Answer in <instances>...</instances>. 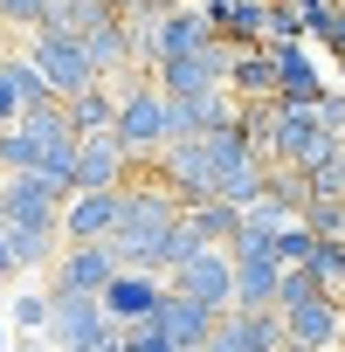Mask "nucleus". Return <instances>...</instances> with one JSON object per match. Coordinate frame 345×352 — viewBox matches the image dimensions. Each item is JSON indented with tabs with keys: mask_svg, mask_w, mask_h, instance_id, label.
I'll return each instance as SVG.
<instances>
[{
	"mask_svg": "<svg viewBox=\"0 0 345 352\" xmlns=\"http://www.w3.org/2000/svg\"><path fill=\"white\" fill-rule=\"evenodd\" d=\"M69 187H56L49 173H8L0 180V221L8 228H63Z\"/></svg>",
	"mask_w": 345,
	"mask_h": 352,
	"instance_id": "obj_1",
	"label": "nucleus"
},
{
	"mask_svg": "<svg viewBox=\"0 0 345 352\" xmlns=\"http://www.w3.org/2000/svg\"><path fill=\"white\" fill-rule=\"evenodd\" d=\"M228 76H235V49L228 42H208L201 56H172V63H159V90L166 97H201V90H228Z\"/></svg>",
	"mask_w": 345,
	"mask_h": 352,
	"instance_id": "obj_2",
	"label": "nucleus"
},
{
	"mask_svg": "<svg viewBox=\"0 0 345 352\" xmlns=\"http://www.w3.org/2000/svg\"><path fill=\"white\" fill-rule=\"evenodd\" d=\"M180 297H194V304H208V311H235V249H201L187 270H172L166 276Z\"/></svg>",
	"mask_w": 345,
	"mask_h": 352,
	"instance_id": "obj_3",
	"label": "nucleus"
},
{
	"mask_svg": "<svg viewBox=\"0 0 345 352\" xmlns=\"http://www.w3.org/2000/svg\"><path fill=\"white\" fill-rule=\"evenodd\" d=\"M104 331H111V311H104V297L56 290V311H49V345H56V352H90Z\"/></svg>",
	"mask_w": 345,
	"mask_h": 352,
	"instance_id": "obj_4",
	"label": "nucleus"
},
{
	"mask_svg": "<svg viewBox=\"0 0 345 352\" xmlns=\"http://www.w3.org/2000/svg\"><path fill=\"white\" fill-rule=\"evenodd\" d=\"M28 56L42 63V76H49V90H56L63 104L104 83V69L90 63V49H83V42H49V35H35V49H28Z\"/></svg>",
	"mask_w": 345,
	"mask_h": 352,
	"instance_id": "obj_5",
	"label": "nucleus"
},
{
	"mask_svg": "<svg viewBox=\"0 0 345 352\" xmlns=\"http://www.w3.org/2000/svg\"><path fill=\"white\" fill-rule=\"evenodd\" d=\"M118 276H124V263H118V249H111V242H69V249L56 256V290L104 297Z\"/></svg>",
	"mask_w": 345,
	"mask_h": 352,
	"instance_id": "obj_6",
	"label": "nucleus"
},
{
	"mask_svg": "<svg viewBox=\"0 0 345 352\" xmlns=\"http://www.w3.org/2000/svg\"><path fill=\"white\" fill-rule=\"evenodd\" d=\"M208 42H221V35H214V21L194 8V0H180V8H172V14L152 28V49H145V63L159 69V63H172V56H201Z\"/></svg>",
	"mask_w": 345,
	"mask_h": 352,
	"instance_id": "obj_7",
	"label": "nucleus"
},
{
	"mask_svg": "<svg viewBox=\"0 0 345 352\" xmlns=\"http://www.w3.org/2000/svg\"><path fill=\"white\" fill-rule=\"evenodd\" d=\"M124 221V187L111 194H69L63 201V242H111Z\"/></svg>",
	"mask_w": 345,
	"mask_h": 352,
	"instance_id": "obj_8",
	"label": "nucleus"
},
{
	"mask_svg": "<svg viewBox=\"0 0 345 352\" xmlns=\"http://www.w3.org/2000/svg\"><path fill=\"white\" fill-rule=\"evenodd\" d=\"M131 166H138V159L118 145V131L83 138V145H76V194H111V187H124Z\"/></svg>",
	"mask_w": 345,
	"mask_h": 352,
	"instance_id": "obj_9",
	"label": "nucleus"
},
{
	"mask_svg": "<svg viewBox=\"0 0 345 352\" xmlns=\"http://www.w3.org/2000/svg\"><path fill=\"white\" fill-rule=\"evenodd\" d=\"M166 276L159 270H124L111 290H104V311H111V324H145V318H159V304H166Z\"/></svg>",
	"mask_w": 345,
	"mask_h": 352,
	"instance_id": "obj_10",
	"label": "nucleus"
},
{
	"mask_svg": "<svg viewBox=\"0 0 345 352\" xmlns=\"http://www.w3.org/2000/svg\"><path fill=\"white\" fill-rule=\"evenodd\" d=\"M242 124V97L235 90H201V97H172V138H208Z\"/></svg>",
	"mask_w": 345,
	"mask_h": 352,
	"instance_id": "obj_11",
	"label": "nucleus"
},
{
	"mask_svg": "<svg viewBox=\"0 0 345 352\" xmlns=\"http://www.w3.org/2000/svg\"><path fill=\"white\" fill-rule=\"evenodd\" d=\"M283 276L290 270L276 256H235V311H276Z\"/></svg>",
	"mask_w": 345,
	"mask_h": 352,
	"instance_id": "obj_12",
	"label": "nucleus"
},
{
	"mask_svg": "<svg viewBox=\"0 0 345 352\" xmlns=\"http://www.w3.org/2000/svg\"><path fill=\"white\" fill-rule=\"evenodd\" d=\"M159 324L172 331V345H180V352H208V338H214L221 311H208V304H194V297H180V290H166V304H159Z\"/></svg>",
	"mask_w": 345,
	"mask_h": 352,
	"instance_id": "obj_13",
	"label": "nucleus"
},
{
	"mask_svg": "<svg viewBox=\"0 0 345 352\" xmlns=\"http://www.w3.org/2000/svg\"><path fill=\"white\" fill-rule=\"evenodd\" d=\"M276 83H283V69H276V49H269V42H256V49H235V76H228V90H235L242 104H256V97H276Z\"/></svg>",
	"mask_w": 345,
	"mask_h": 352,
	"instance_id": "obj_14",
	"label": "nucleus"
},
{
	"mask_svg": "<svg viewBox=\"0 0 345 352\" xmlns=\"http://www.w3.org/2000/svg\"><path fill=\"white\" fill-rule=\"evenodd\" d=\"M276 69H283V83H276V97L283 104H324L331 90H324V76H318V63L290 42V49H276Z\"/></svg>",
	"mask_w": 345,
	"mask_h": 352,
	"instance_id": "obj_15",
	"label": "nucleus"
},
{
	"mask_svg": "<svg viewBox=\"0 0 345 352\" xmlns=\"http://www.w3.org/2000/svg\"><path fill=\"white\" fill-rule=\"evenodd\" d=\"M118 83L104 76L97 90H83V97H69V124H76V138H97V131H118Z\"/></svg>",
	"mask_w": 345,
	"mask_h": 352,
	"instance_id": "obj_16",
	"label": "nucleus"
},
{
	"mask_svg": "<svg viewBox=\"0 0 345 352\" xmlns=\"http://www.w3.org/2000/svg\"><path fill=\"white\" fill-rule=\"evenodd\" d=\"M118 8H111V0H56V14H49V42H83L90 28H104Z\"/></svg>",
	"mask_w": 345,
	"mask_h": 352,
	"instance_id": "obj_17",
	"label": "nucleus"
},
{
	"mask_svg": "<svg viewBox=\"0 0 345 352\" xmlns=\"http://www.w3.org/2000/svg\"><path fill=\"white\" fill-rule=\"evenodd\" d=\"M187 228H194L208 249H235V235H242V208H228V201H194V208H187Z\"/></svg>",
	"mask_w": 345,
	"mask_h": 352,
	"instance_id": "obj_18",
	"label": "nucleus"
},
{
	"mask_svg": "<svg viewBox=\"0 0 345 352\" xmlns=\"http://www.w3.org/2000/svg\"><path fill=\"white\" fill-rule=\"evenodd\" d=\"M8 76H14V90H21V111H42V104H63V97L49 90V76H42V63H35V56H8Z\"/></svg>",
	"mask_w": 345,
	"mask_h": 352,
	"instance_id": "obj_19",
	"label": "nucleus"
},
{
	"mask_svg": "<svg viewBox=\"0 0 345 352\" xmlns=\"http://www.w3.org/2000/svg\"><path fill=\"white\" fill-rule=\"evenodd\" d=\"M49 311H56V290H21V297H8V324H14V331H49Z\"/></svg>",
	"mask_w": 345,
	"mask_h": 352,
	"instance_id": "obj_20",
	"label": "nucleus"
},
{
	"mask_svg": "<svg viewBox=\"0 0 345 352\" xmlns=\"http://www.w3.org/2000/svg\"><path fill=\"white\" fill-rule=\"evenodd\" d=\"M49 14H56V0H0V21L21 28V35H42Z\"/></svg>",
	"mask_w": 345,
	"mask_h": 352,
	"instance_id": "obj_21",
	"label": "nucleus"
},
{
	"mask_svg": "<svg viewBox=\"0 0 345 352\" xmlns=\"http://www.w3.org/2000/svg\"><path fill=\"white\" fill-rule=\"evenodd\" d=\"M311 256H318V235H311L304 221H290V228L276 235V263H283V270H311Z\"/></svg>",
	"mask_w": 345,
	"mask_h": 352,
	"instance_id": "obj_22",
	"label": "nucleus"
},
{
	"mask_svg": "<svg viewBox=\"0 0 345 352\" xmlns=\"http://www.w3.org/2000/svg\"><path fill=\"white\" fill-rule=\"evenodd\" d=\"M311 201H345V152H331L324 166H311Z\"/></svg>",
	"mask_w": 345,
	"mask_h": 352,
	"instance_id": "obj_23",
	"label": "nucleus"
},
{
	"mask_svg": "<svg viewBox=\"0 0 345 352\" xmlns=\"http://www.w3.org/2000/svg\"><path fill=\"white\" fill-rule=\"evenodd\" d=\"M124 352H180V345L159 318H145V324H124Z\"/></svg>",
	"mask_w": 345,
	"mask_h": 352,
	"instance_id": "obj_24",
	"label": "nucleus"
},
{
	"mask_svg": "<svg viewBox=\"0 0 345 352\" xmlns=\"http://www.w3.org/2000/svg\"><path fill=\"white\" fill-rule=\"evenodd\" d=\"M311 276H318L324 290H345V242H318V256H311Z\"/></svg>",
	"mask_w": 345,
	"mask_h": 352,
	"instance_id": "obj_25",
	"label": "nucleus"
},
{
	"mask_svg": "<svg viewBox=\"0 0 345 352\" xmlns=\"http://www.w3.org/2000/svg\"><path fill=\"white\" fill-rule=\"evenodd\" d=\"M28 111H21V90H14V76H8V63H0V131L8 124H21Z\"/></svg>",
	"mask_w": 345,
	"mask_h": 352,
	"instance_id": "obj_26",
	"label": "nucleus"
},
{
	"mask_svg": "<svg viewBox=\"0 0 345 352\" xmlns=\"http://www.w3.org/2000/svg\"><path fill=\"white\" fill-rule=\"evenodd\" d=\"M318 111H324V124H331V131H338V138H345V90H331V97H324V104H318Z\"/></svg>",
	"mask_w": 345,
	"mask_h": 352,
	"instance_id": "obj_27",
	"label": "nucleus"
},
{
	"mask_svg": "<svg viewBox=\"0 0 345 352\" xmlns=\"http://www.w3.org/2000/svg\"><path fill=\"white\" fill-rule=\"evenodd\" d=\"M194 8H201V14L214 21V35H221V28H228V14H235V0H194Z\"/></svg>",
	"mask_w": 345,
	"mask_h": 352,
	"instance_id": "obj_28",
	"label": "nucleus"
},
{
	"mask_svg": "<svg viewBox=\"0 0 345 352\" xmlns=\"http://www.w3.org/2000/svg\"><path fill=\"white\" fill-rule=\"evenodd\" d=\"M90 352H124V324H111V331H104V338H97Z\"/></svg>",
	"mask_w": 345,
	"mask_h": 352,
	"instance_id": "obj_29",
	"label": "nucleus"
},
{
	"mask_svg": "<svg viewBox=\"0 0 345 352\" xmlns=\"http://www.w3.org/2000/svg\"><path fill=\"white\" fill-rule=\"evenodd\" d=\"M0 352H8V324H0Z\"/></svg>",
	"mask_w": 345,
	"mask_h": 352,
	"instance_id": "obj_30",
	"label": "nucleus"
},
{
	"mask_svg": "<svg viewBox=\"0 0 345 352\" xmlns=\"http://www.w3.org/2000/svg\"><path fill=\"white\" fill-rule=\"evenodd\" d=\"M283 352H304V345H283Z\"/></svg>",
	"mask_w": 345,
	"mask_h": 352,
	"instance_id": "obj_31",
	"label": "nucleus"
},
{
	"mask_svg": "<svg viewBox=\"0 0 345 352\" xmlns=\"http://www.w3.org/2000/svg\"><path fill=\"white\" fill-rule=\"evenodd\" d=\"M166 8H180V0H166Z\"/></svg>",
	"mask_w": 345,
	"mask_h": 352,
	"instance_id": "obj_32",
	"label": "nucleus"
}]
</instances>
